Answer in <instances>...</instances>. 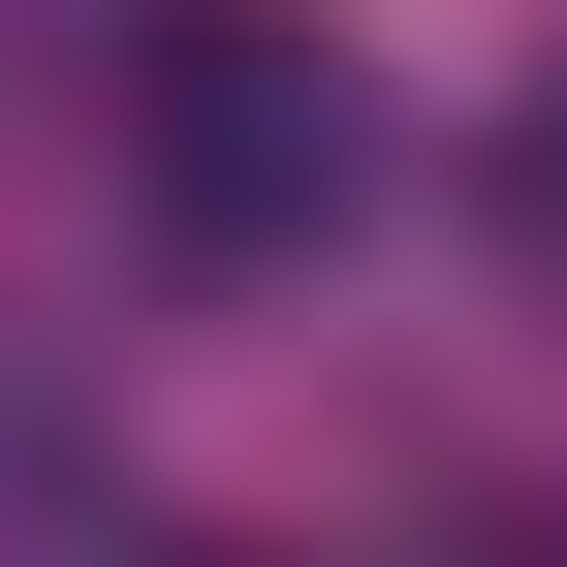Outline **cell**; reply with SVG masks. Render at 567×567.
Returning a JSON list of instances; mask_svg holds the SVG:
<instances>
[{"instance_id": "obj_1", "label": "cell", "mask_w": 567, "mask_h": 567, "mask_svg": "<svg viewBox=\"0 0 567 567\" xmlns=\"http://www.w3.org/2000/svg\"><path fill=\"white\" fill-rule=\"evenodd\" d=\"M126 189H158V252H221V284L347 252V221H379L347 32H316V0H158V32H126Z\"/></svg>"}, {"instance_id": "obj_2", "label": "cell", "mask_w": 567, "mask_h": 567, "mask_svg": "<svg viewBox=\"0 0 567 567\" xmlns=\"http://www.w3.org/2000/svg\"><path fill=\"white\" fill-rule=\"evenodd\" d=\"M473 221H505V284H536V316H567V63H536V95H505V158H473Z\"/></svg>"}, {"instance_id": "obj_3", "label": "cell", "mask_w": 567, "mask_h": 567, "mask_svg": "<svg viewBox=\"0 0 567 567\" xmlns=\"http://www.w3.org/2000/svg\"><path fill=\"white\" fill-rule=\"evenodd\" d=\"M505 567H567V536H505Z\"/></svg>"}]
</instances>
